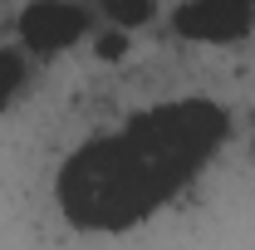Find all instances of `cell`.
I'll return each mask as SVG.
<instances>
[{
	"instance_id": "6da1fadb",
	"label": "cell",
	"mask_w": 255,
	"mask_h": 250,
	"mask_svg": "<svg viewBox=\"0 0 255 250\" xmlns=\"http://www.w3.org/2000/svg\"><path fill=\"white\" fill-rule=\"evenodd\" d=\"M231 113L211 98H172L64 157L59 211L79 231H128L162 211L226 147Z\"/></svg>"
},
{
	"instance_id": "7a4b0ae2",
	"label": "cell",
	"mask_w": 255,
	"mask_h": 250,
	"mask_svg": "<svg viewBox=\"0 0 255 250\" xmlns=\"http://www.w3.org/2000/svg\"><path fill=\"white\" fill-rule=\"evenodd\" d=\"M89 34V10L74 0H30L20 15V44L30 54H64Z\"/></svg>"
},
{
	"instance_id": "3957f363",
	"label": "cell",
	"mask_w": 255,
	"mask_h": 250,
	"mask_svg": "<svg viewBox=\"0 0 255 250\" xmlns=\"http://www.w3.org/2000/svg\"><path fill=\"white\" fill-rule=\"evenodd\" d=\"M255 25L251 0H187L172 10V30L191 44H236Z\"/></svg>"
},
{
	"instance_id": "277c9868",
	"label": "cell",
	"mask_w": 255,
	"mask_h": 250,
	"mask_svg": "<svg viewBox=\"0 0 255 250\" xmlns=\"http://www.w3.org/2000/svg\"><path fill=\"white\" fill-rule=\"evenodd\" d=\"M103 20L118 25V30H142L152 15H157V0H98Z\"/></svg>"
},
{
	"instance_id": "5b68a950",
	"label": "cell",
	"mask_w": 255,
	"mask_h": 250,
	"mask_svg": "<svg viewBox=\"0 0 255 250\" xmlns=\"http://www.w3.org/2000/svg\"><path fill=\"white\" fill-rule=\"evenodd\" d=\"M25 89V59L15 49H0V108Z\"/></svg>"
},
{
	"instance_id": "8992f818",
	"label": "cell",
	"mask_w": 255,
	"mask_h": 250,
	"mask_svg": "<svg viewBox=\"0 0 255 250\" xmlns=\"http://www.w3.org/2000/svg\"><path fill=\"white\" fill-rule=\"evenodd\" d=\"M94 54H98L103 64H118V59L128 54V30H118V25H113L108 34H98V39H94Z\"/></svg>"
},
{
	"instance_id": "52a82bcc",
	"label": "cell",
	"mask_w": 255,
	"mask_h": 250,
	"mask_svg": "<svg viewBox=\"0 0 255 250\" xmlns=\"http://www.w3.org/2000/svg\"><path fill=\"white\" fill-rule=\"evenodd\" d=\"M251 5H255V0H251Z\"/></svg>"
}]
</instances>
